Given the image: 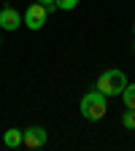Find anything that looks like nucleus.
I'll list each match as a JSON object with an SVG mask.
<instances>
[{
  "label": "nucleus",
  "instance_id": "11",
  "mask_svg": "<svg viewBox=\"0 0 135 151\" xmlns=\"http://www.w3.org/2000/svg\"><path fill=\"white\" fill-rule=\"evenodd\" d=\"M132 35H135V24H132Z\"/></svg>",
  "mask_w": 135,
  "mask_h": 151
},
{
  "label": "nucleus",
  "instance_id": "1",
  "mask_svg": "<svg viewBox=\"0 0 135 151\" xmlns=\"http://www.w3.org/2000/svg\"><path fill=\"white\" fill-rule=\"evenodd\" d=\"M81 116L87 119V122H100L103 116H105V111H108V103H105V94L100 92V89H92V92H87L84 97H81Z\"/></svg>",
  "mask_w": 135,
  "mask_h": 151
},
{
  "label": "nucleus",
  "instance_id": "8",
  "mask_svg": "<svg viewBox=\"0 0 135 151\" xmlns=\"http://www.w3.org/2000/svg\"><path fill=\"white\" fill-rule=\"evenodd\" d=\"M122 124H124L127 129H135V108H127V111L122 113Z\"/></svg>",
  "mask_w": 135,
  "mask_h": 151
},
{
  "label": "nucleus",
  "instance_id": "2",
  "mask_svg": "<svg viewBox=\"0 0 135 151\" xmlns=\"http://www.w3.org/2000/svg\"><path fill=\"white\" fill-rule=\"evenodd\" d=\"M124 86H127V76H124V70H119V68H108L100 78H97V86L95 89H100L105 97H119V94L124 92Z\"/></svg>",
  "mask_w": 135,
  "mask_h": 151
},
{
  "label": "nucleus",
  "instance_id": "5",
  "mask_svg": "<svg viewBox=\"0 0 135 151\" xmlns=\"http://www.w3.org/2000/svg\"><path fill=\"white\" fill-rule=\"evenodd\" d=\"M19 24H22V14H19L14 6H3L0 8V30H16Z\"/></svg>",
  "mask_w": 135,
  "mask_h": 151
},
{
  "label": "nucleus",
  "instance_id": "10",
  "mask_svg": "<svg viewBox=\"0 0 135 151\" xmlns=\"http://www.w3.org/2000/svg\"><path fill=\"white\" fill-rule=\"evenodd\" d=\"M38 3L46 6V11H57V3H54V0H38Z\"/></svg>",
  "mask_w": 135,
  "mask_h": 151
},
{
  "label": "nucleus",
  "instance_id": "4",
  "mask_svg": "<svg viewBox=\"0 0 135 151\" xmlns=\"http://www.w3.org/2000/svg\"><path fill=\"white\" fill-rule=\"evenodd\" d=\"M46 140H49L46 129H43V127H38V124H32V127L22 129V143H25L27 148H43V146H46Z\"/></svg>",
  "mask_w": 135,
  "mask_h": 151
},
{
  "label": "nucleus",
  "instance_id": "9",
  "mask_svg": "<svg viewBox=\"0 0 135 151\" xmlns=\"http://www.w3.org/2000/svg\"><path fill=\"white\" fill-rule=\"evenodd\" d=\"M54 3H57L60 11H73L76 6H79V0H54Z\"/></svg>",
  "mask_w": 135,
  "mask_h": 151
},
{
  "label": "nucleus",
  "instance_id": "7",
  "mask_svg": "<svg viewBox=\"0 0 135 151\" xmlns=\"http://www.w3.org/2000/svg\"><path fill=\"white\" fill-rule=\"evenodd\" d=\"M119 97L124 100V108H135V84H127Z\"/></svg>",
  "mask_w": 135,
  "mask_h": 151
},
{
  "label": "nucleus",
  "instance_id": "13",
  "mask_svg": "<svg viewBox=\"0 0 135 151\" xmlns=\"http://www.w3.org/2000/svg\"><path fill=\"white\" fill-rule=\"evenodd\" d=\"M132 49H135V43H132Z\"/></svg>",
  "mask_w": 135,
  "mask_h": 151
},
{
  "label": "nucleus",
  "instance_id": "6",
  "mask_svg": "<svg viewBox=\"0 0 135 151\" xmlns=\"http://www.w3.org/2000/svg\"><path fill=\"white\" fill-rule=\"evenodd\" d=\"M3 146L6 148H19V146H22V129H16V127L6 129L3 132Z\"/></svg>",
  "mask_w": 135,
  "mask_h": 151
},
{
  "label": "nucleus",
  "instance_id": "3",
  "mask_svg": "<svg viewBox=\"0 0 135 151\" xmlns=\"http://www.w3.org/2000/svg\"><path fill=\"white\" fill-rule=\"evenodd\" d=\"M46 19H49V11H46V6L38 3V0L25 11V24H27L30 30H41V27L46 24Z\"/></svg>",
  "mask_w": 135,
  "mask_h": 151
},
{
  "label": "nucleus",
  "instance_id": "12",
  "mask_svg": "<svg viewBox=\"0 0 135 151\" xmlns=\"http://www.w3.org/2000/svg\"><path fill=\"white\" fill-rule=\"evenodd\" d=\"M0 46H3V41H0Z\"/></svg>",
  "mask_w": 135,
  "mask_h": 151
}]
</instances>
